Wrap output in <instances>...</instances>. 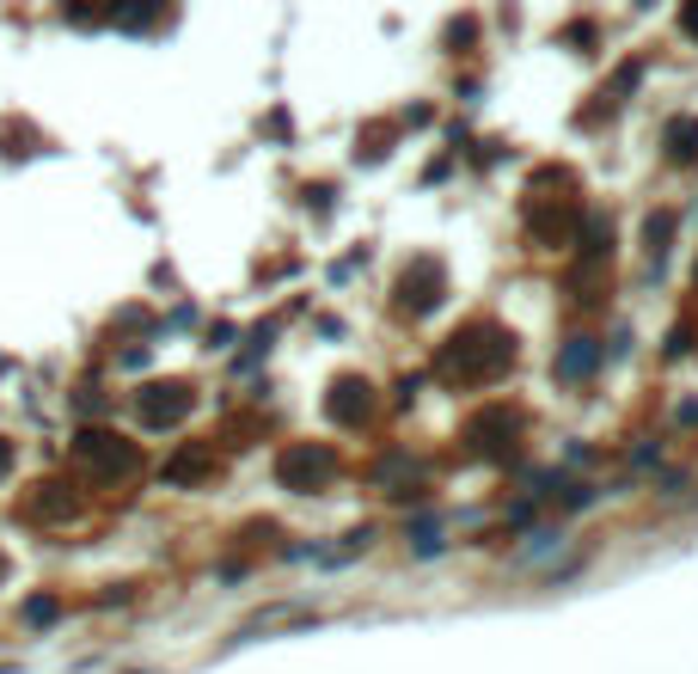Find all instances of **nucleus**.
I'll use <instances>...</instances> for the list:
<instances>
[{
	"mask_svg": "<svg viewBox=\"0 0 698 674\" xmlns=\"http://www.w3.org/2000/svg\"><path fill=\"white\" fill-rule=\"evenodd\" d=\"M80 460H86V472H129L135 466V448H123V441L105 436V429H86V436H80Z\"/></svg>",
	"mask_w": 698,
	"mask_h": 674,
	"instance_id": "1",
	"label": "nucleus"
},
{
	"mask_svg": "<svg viewBox=\"0 0 698 674\" xmlns=\"http://www.w3.org/2000/svg\"><path fill=\"white\" fill-rule=\"evenodd\" d=\"M190 411V387H178V380H171V387H154V392H141V417H147V424H178V417H185Z\"/></svg>",
	"mask_w": 698,
	"mask_h": 674,
	"instance_id": "2",
	"label": "nucleus"
},
{
	"mask_svg": "<svg viewBox=\"0 0 698 674\" xmlns=\"http://www.w3.org/2000/svg\"><path fill=\"white\" fill-rule=\"evenodd\" d=\"M326 472H331V454H326V448H319V454H312V448L282 454V485H319Z\"/></svg>",
	"mask_w": 698,
	"mask_h": 674,
	"instance_id": "3",
	"label": "nucleus"
},
{
	"mask_svg": "<svg viewBox=\"0 0 698 674\" xmlns=\"http://www.w3.org/2000/svg\"><path fill=\"white\" fill-rule=\"evenodd\" d=\"M594 362H601V344H594V338H576V344L558 356V375H570V380H576V375H589Z\"/></svg>",
	"mask_w": 698,
	"mask_h": 674,
	"instance_id": "4",
	"label": "nucleus"
},
{
	"mask_svg": "<svg viewBox=\"0 0 698 674\" xmlns=\"http://www.w3.org/2000/svg\"><path fill=\"white\" fill-rule=\"evenodd\" d=\"M693 142H698V123H686V117L667 129V154H674V159H693V154H698Z\"/></svg>",
	"mask_w": 698,
	"mask_h": 674,
	"instance_id": "5",
	"label": "nucleus"
},
{
	"mask_svg": "<svg viewBox=\"0 0 698 674\" xmlns=\"http://www.w3.org/2000/svg\"><path fill=\"white\" fill-rule=\"evenodd\" d=\"M7 466H13V448H7V441H0V472H7Z\"/></svg>",
	"mask_w": 698,
	"mask_h": 674,
	"instance_id": "6",
	"label": "nucleus"
},
{
	"mask_svg": "<svg viewBox=\"0 0 698 674\" xmlns=\"http://www.w3.org/2000/svg\"><path fill=\"white\" fill-rule=\"evenodd\" d=\"M686 32H698V7H693V13H686Z\"/></svg>",
	"mask_w": 698,
	"mask_h": 674,
	"instance_id": "7",
	"label": "nucleus"
}]
</instances>
